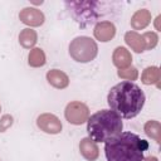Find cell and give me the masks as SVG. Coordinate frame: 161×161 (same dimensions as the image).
I'll list each match as a JSON object with an SVG mask.
<instances>
[{"label":"cell","instance_id":"obj_1","mask_svg":"<svg viewBox=\"0 0 161 161\" xmlns=\"http://www.w3.org/2000/svg\"><path fill=\"white\" fill-rule=\"evenodd\" d=\"M146 97L143 91L133 82L122 80L113 86L107 96L109 108L121 118L131 119L138 116L145 104Z\"/></svg>","mask_w":161,"mask_h":161},{"label":"cell","instance_id":"obj_2","mask_svg":"<svg viewBox=\"0 0 161 161\" xmlns=\"http://www.w3.org/2000/svg\"><path fill=\"white\" fill-rule=\"evenodd\" d=\"M148 142L133 132H121L104 142L107 161H143Z\"/></svg>","mask_w":161,"mask_h":161},{"label":"cell","instance_id":"obj_3","mask_svg":"<svg viewBox=\"0 0 161 161\" xmlns=\"http://www.w3.org/2000/svg\"><path fill=\"white\" fill-rule=\"evenodd\" d=\"M122 118L112 109H101L87 119L88 137L97 142H106L122 132Z\"/></svg>","mask_w":161,"mask_h":161},{"label":"cell","instance_id":"obj_4","mask_svg":"<svg viewBox=\"0 0 161 161\" xmlns=\"http://www.w3.org/2000/svg\"><path fill=\"white\" fill-rule=\"evenodd\" d=\"M97 43L89 36H77L69 44L70 57L79 63H88L97 57Z\"/></svg>","mask_w":161,"mask_h":161},{"label":"cell","instance_id":"obj_5","mask_svg":"<svg viewBox=\"0 0 161 161\" xmlns=\"http://www.w3.org/2000/svg\"><path fill=\"white\" fill-rule=\"evenodd\" d=\"M64 116L69 123L78 126V125L87 122V119L89 117V108L83 102L73 101L67 104V107L64 109Z\"/></svg>","mask_w":161,"mask_h":161},{"label":"cell","instance_id":"obj_6","mask_svg":"<svg viewBox=\"0 0 161 161\" xmlns=\"http://www.w3.org/2000/svg\"><path fill=\"white\" fill-rule=\"evenodd\" d=\"M36 125L38 127L45 132V133H50V135H57L62 131V122L60 119L52 114V113H43L36 118Z\"/></svg>","mask_w":161,"mask_h":161},{"label":"cell","instance_id":"obj_7","mask_svg":"<svg viewBox=\"0 0 161 161\" xmlns=\"http://www.w3.org/2000/svg\"><path fill=\"white\" fill-rule=\"evenodd\" d=\"M20 20L30 26H39L44 23V14L35 8H25L19 14Z\"/></svg>","mask_w":161,"mask_h":161},{"label":"cell","instance_id":"obj_8","mask_svg":"<svg viewBox=\"0 0 161 161\" xmlns=\"http://www.w3.org/2000/svg\"><path fill=\"white\" fill-rule=\"evenodd\" d=\"M79 151H80V155L88 161H94L99 156V150H98L97 143L93 140H91L89 137H86L80 141Z\"/></svg>","mask_w":161,"mask_h":161},{"label":"cell","instance_id":"obj_9","mask_svg":"<svg viewBox=\"0 0 161 161\" xmlns=\"http://www.w3.org/2000/svg\"><path fill=\"white\" fill-rule=\"evenodd\" d=\"M116 34V28L111 21H101L94 28V36L101 42L111 40Z\"/></svg>","mask_w":161,"mask_h":161},{"label":"cell","instance_id":"obj_10","mask_svg":"<svg viewBox=\"0 0 161 161\" xmlns=\"http://www.w3.org/2000/svg\"><path fill=\"white\" fill-rule=\"evenodd\" d=\"M47 80L49 82L50 86H53L54 88H58V89H63V88L68 87V84H69L68 75L59 69L49 70L47 73Z\"/></svg>","mask_w":161,"mask_h":161},{"label":"cell","instance_id":"obj_11","mask_svg":"<svg viewBox=\"0 0 161 161\" xmlns=\"http://www.w3.org/2000/svg\"><path fill=\"white\" fill-rule=\"evenodd\" d=\"M132 62V57L131 54L128 53V50L123 47H118L114 53H113V64L116 67H118L119 69H123V68H127L130 67Z\"/></svg>","mask_w":161,"mask_h":161},{"label":"cell","instance_id":"obj_12","mask_svg":"<svg viewBox=\"0 0 161 161\" xmlns=\"http://www.w3.org/2000/svg\"><path fill=\"white\" fill-rule=\"evenodd\" d=\"M150 21H151V14L148 13V10L142 9L133 14L131 19V25L135 30H138V29H143L145 26H147Z\"/></svg>","mask_w":161,"mask_h":161},{"label":"cell","instance_id":"obj_13","mask_svg":"<svg viewBox=\"0 0 161 161\" xmlns=\"http://www.w3.org/2000/svg\"><path fill=\"white\" fill-rule=\"evenodd\" d=\"M125 40H126V43H127L136 53H141V52H143V50L146 49V47H145V40H143L142 35L137 34L136 31H128V33H126Z\"/></svg>","mask_w":161,"mask_h":161},{"label":"cell","instance_id":"obj_14","mask_svg":"<svg viewBox=\"0 0 161 161\" xmlns=\"http://www.w3.org/2000/svg\"><path fill=\"white\" fill-rule=\"evenodd\" d=\"M36 38H38V36H36L35 30L26 28V29H23V30L20 31V34H19V43H20L24 48L29 49V48H31V47L35 45Z\"/></svg>","mask_w":161,"mask_h":161},{"label":"cell","instance_id":"obj_15","mask_svg":"<svg viewBox=\"0 0 161 161\" xmlns=\"http://www.w3.org/2000/svg\"><path fill=\"white\" fill-rule=\"evenodd\" d=\"M29 64L31 67H42L45 64V54L40 48H34L29 53Z\"/></svg>","mask_w":161,"mask_h":161},{"label":"cell","instance_id":"obj_16","mask_svg":"<svg viewBox=\"0 0 161 161\" xmlns=\"http://www.w3.org/2000/svg\"><path fill=\"white\" fill-rule=\"evenodd\" d=\"M160 130H161L160 128V123L157 121H148L145 125V132H146V135L148 137L153 138L157 143H160V141H161V136H160L161 131Z\"/></svg>","mask_w":161,"mask_h":161},{"label":"cell","instance_id":"obj_17","mask_svg":"<svg viewBox=\"0 0 161 161\" xmlns=\"http://www.w3.org/2000/svg\"><path fill=\"white\" fill-rule=\"evenodd\" d=\"M160 79V70L157 67H148L142 73V83L152 84Z\"/></svg>","mask_w":161,"mask_h":161},{"label":"cell","instance_id":"obj_18","mask_svg":"<svg viewBox=\"0 0 161 161\" xmlns=\"http://www.w3.org/2000/svg\"><path fill=\"white\" fill-rule=\"evenodd\" d=\"M118 75L121 78H125L126 80H133L137 78V69L131 67V68H127V69H119L118 70Z\"/></svg>","mask_w":161,"mask_h":161},{"label":"cell","instance_id":"obj_19","mask_svg":"<svg viewBox=\"0 0 161 161\" xmlns=\"http://www.w3.org/2000/svg\"><path fill=\"white\" fill-rule=\"evenodd\" d=\"M142 38H143V40H145V47H146V49L153 48V47L156 45V43H157V35H156L155 33H146V34L142 35Z\"/></svg>","mask_w":161,"mask_h":161},{"label":"cell","instance_id":"obj_20","mask_svg":"<svg viewBox=\"0 0 161 161\" xmlns=\"http://www.w3.org/2000/svg\"><path fill=\"white\" fill-rule=\"evenodd\" d=\"M13 125V116L10 114H4L0 119V132H5L9 127Z\"/></svg>","mask_w":161,"mask_h":161},{"label":"cell","instance_id":"obj_21","mask_svg":"<svg viewBox=\"0 0 161 161\" xmlns=\"http://www.w3.org/2000/svg\"><path fill=\"white\" fill-rule=\"evenodd\" d=\"M0 111H1V107H0Z\"/></svg>","mask_w":161,"mask_h":161}]
</instances>
